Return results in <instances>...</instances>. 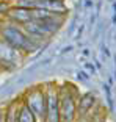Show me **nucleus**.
<instances>
[{"label":"nucleus","mask_w":116,"mask_h":122,"mask_svg":"<svg viewBox=\"0 0 116 122\" xmlns=\"http://www.w3.org/2000/svg\"><path fill=\"white\" fill-rule=\"evenodd\" d=\"M58 100V110H60V122H74L75 117V102L71 94H64Z\"/></svg>","instance_id":"f257e3e1"},{"label":"nucleus","mask_w":116,"mask_h":122,"mask_svg":"<svg viewBox=\"0 0 116 122\" xmlns=\"http://www.w3.org/2000/svg\"><path fill=\"white\" fill-rule=\"evenodd\" d=\"M2 35L3 38L11 44L13 47H17V49H25V47L32 46V41L28 39V36L22 35L16 27H6V28L2 30Z\"/></svg>","instance_id":"f03ea898"},{"label":"nucleus","mask_w":116,"mask_h":122,"mask_svg":"<svg viewBox=\"0 0 116 122\" xmlns=\"http://www.w3.org/2000/svg\"><path fill=\"white\" fill-rule=\"evenodd\" d=\"M27 107L32 110V113L35 116L46 117V96H44L39 89H35L28 94Z\"/></svg>","instance_id":"7ed1b4c3"},{"label":"nucleus","mask_w":116,"mask_h":122,"mask_svg":"<svg viewBox=\"0 0 116 122\" xmlns=\"http://www.w3.org/2000/svg\"><path fill=\"white\" fill-rule=\"evenodd\" d=\"M46 117L47 122H60V110H58V96L49 94L46 99Z\"/></svg>","instance_id":"20e7f679"},{"label":"nucleus","mask_w":116,"mask_h":122,"mask_svg":"<svg viewBox=\"0 0 116 122\" xmlns=\"http://www.w3.org/2000/svg\"><path fill=\"white\" fill-rule=\"evenodd\" d=\"M11 17L16 19L21 24H25L28 20H33L32 19V10H27V8H17V10H13L11 13Z\"/></svg>","instance_id":"39448f33"},{"label":"nucleus","mask_w":116,"mask_h":122,"mask_svg":"<svg viewBox=\"0 0 116 122\" xmlns=\"http://www.w3.org/2000/svg\"><path fill=\"white\" fill-rule=\"evenodd\" d=\"M17 122H36V121H35V114L32 113V110H30L27 105H24V107L19 108V111H17Z\"/></svg>","instance_id":"423d86ee"},{"label":"nucleus","mask_w":116,"mask_h":122,"mask_svg":"<svg viewBox=\"0 0 116 122\" xmlns=\"http://www.w3.org/2000/svg\"><path fill=\"white\" fill-rule=\"evenodd\" d=\"M93 103H94V96H91V94L85 96L83 99L80 100V105H79V111H80V114L83 116L86 111H90L91 107H93Z\"/></svg>","instance_id":"0eeeda50"},{"label":"nucleus","mask_w":116,"mask_h":122,"mask_svg":"<svg viewBox=\"0 0 116 122\" xmlns=\"http://www.w3.org/2000/svg\"><path fill=\"white\" fill-rule=\"evenodd\" d=\"M3 117H5V122H17V111H16V108L11 107Z\"/></svg>","instance_id":"6e6552de"},{"label":"nucleus","mask_w":116,"mask_h":122,"mask_svg":"<svg viewBox=\"0 0 116 122\" xmlns=\"http://www.w3.org/2000/svg\"><path fill=\"white\" fill-rule=\"evenodd\" d=\"M104 89H105V94H107V102H108L110 107H113V100H111V91L107 85H104Z\"/></svg>","instance_id":"1a4fd4ad"},{"label":"nucleus","mask_w":116,"mask_h":122,"mask_svg":"<svg viewBox=\"0 0 116 122\" xmlns=\"http://www.w3.org/2000/svg\"><path fill=\"white\" fill-rule=\"evenodd\" d=\"M85 67H86L88 71H91V74H96V67H94V64H91V63H85Z\"/></svg>","instance_id":"9d476101"},{"label":"nucleus","mask_w":116,"mask_h":122,"mask_svg":"<svg viewBox=\"0 0 116 122\" xmlns=\"http://www.w3.org/2000/svg\"><path fill=\"white\" fill-rule=\"evenodd\" d=\"M79 77H80V78H83V80H86V78H88L86 72H80V74H79Z\"/></svg>","instance_id":"9b49d317"},{"label":"nucleus","mask_w":116,"mask_h":122,"mask_svg":"<svg viewBox=\"0 0 116 122\" xmlns=\"http://www.w3.org/2000/svg\"><path fill=\"white\" fill-rule=\"evenodd\" d=\"M0 122H5V117H3V114L0 113Z\"/></svg>","instance_id":"f8f14e48"},{"label":"nucleus","mask_w":116,"mask_h":122,"mask_svg":"<svg viewBox=\"0 0 116 122\" xmlns=\"http://www.w3.org/2000/svg\"><path fill=\"white\" fill-rule=\"evenodd\" d=\"M113 22H115V24H116V14L113 16Z\"/></svg>","instance_id":"ddd939ff"},{"label":"nucleus","mask_w":116,"mask_h":122,"mask_svg":"<svg viewBox=\"0 0 116 122\" xmlns=\"http://www.w3.org/2000/svg\"><path fill=\"white\" fill-rule=\"evenodd\" d=\"M115 11H116V3H115Z\"/></svg>","instance_id":"4468645a"}]
</instances>
